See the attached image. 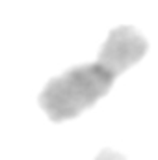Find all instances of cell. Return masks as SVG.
<instances>
[{
    "instance_id": "cell-1",
    "label": "cell",
    "mask_w": 158,
    "mask_h": 160,
    "mask_svg": "<svg viewBox=\"0 0 158 160\" xmlns=\"http://www.w3.org/2000/svg\"><path fill=\"white\" fill-rule=\"evenodd\" d=\"M147 48V39L136 28L128 24L114 28L101 47L97 60L71 67L48 80L39 95L41 108L52 121L80 116L86 108L104 97L114 80L138 63Z\"/></svg>"
},
{
    "instance_id": "cell-2",
    "label": "cell",
    "mask_w": 158,
    "mask_h": 160,
    "mask_svg": "<svg viewBox=\"0 0 158 160\" xmlns=\"http://www.w3.org/2000/svg\"><path fill=\"white\" fill-rule=\"evenodd\" d=\"M97 160H125V157L119 155V153H116V151H112V149H104V151L97 157Z\"/></svg>"
}]
</instances>
